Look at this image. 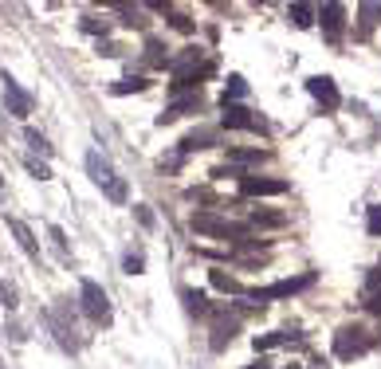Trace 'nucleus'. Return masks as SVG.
<instances>
[{"mask_svg": "<svg viewBox=\"0 0 381 369\" xmlns=\"http://www.w3.org/2000/svg\"><path fill=\"white\" fill-rule=\"evenodd\" d=\"M87 173H91V181H95V184H102V189H107L110 201H118V205H122V201L130 196V193H126V181H122V177L114 173V165H110L98 150H91V153H87Z\"/></svg>", "mask_w": 381, "mask_h": 369, "instance_id": "nucleus-1", "label": "nucleus"}, {"mask_svg": "<svg viewBox=\"0 0 381 369\" xmlns=\"http://www.w3.org/2000/svg\"><path fill=\"white\" fill-rule=\"evenodd\" d=\"M370 346H373V334L361 330V326H342V330L334 334V358H342V361L361 358Z\"/></svg>", "mask_w": 381, "mask_h": 369, "instance_id": "nucleus-2", "label": "nucleus"}, {"mask_svg": "<svg viewBox=\"0 0 381 369\" xmlns=\"http://www.w3.org/2000/svg\"><path fill=\"white\" fill-rule=\"evenodd\" d=\"M311 283H315V272L295 275V279H279V283H272V287H256V291H248V299H251L256 306H263L267 299H291V295L306 291Z\"/></svg>", "mask_w": 381, "mask_h": 369, "instance_id": "nucleus-3", "label": "nucleus"}, {"mask_svg": "<svg viewBox=\"0 0 381 369\" xmlns=\"http://www.w3.org/2000/svg\"><path fill=\"white\" fill-rule=\"evenodd\" d=\"M79 299H83V315H87L91 322H98V326L110 322V299H107V291H102L95 279L79 283Z\"/></svg>", "mask_w": 381, "mask_h": 369, "instance_id": "nucleus-4", "label": "nucleus"}, {"mask_svg": "<svg viewBox=\"0 0 381 369\" xmlns=\"http://www.w3.org/2000/svg\"><path fill=\"white\" fill-rule=\"evenodd\" d=\"M193 232H201V236H217V240H240V236H244L236 224L212 217V212H196V217H193Z\"/></svg>", "mask_w": 381, "mask_h": 369, "instance_id": "nucleus-5", "label": "nucleus"}, {"mask_svg": "<svg viewBox=\"0 0 381 369\" xmlns=\"http://www.w3.org/2000/svg\"><path fill=\"white\" fill-rule=\"evenodd\" d=\"M220 122H224V130H267V122H263L260 114H251L248 107H236V102L224 107Z\"/></svg>", "mask_w": 381, "mask_h": 369, "instance_id": "nucleus-6", "label": "nucleus"}, {"mask_svg": "<svg viewBox=\"0 0 381 369\" xmlns=\"http://www.w3.org/2000/svg\"><path fill=\"white\" fill-rule=\"evenodd\" d=\"M4 110H8L12 118H28V114H32V95H28L12 75H4Z\"/></svg>", "mask_w": 381, "mask_h": 369, "instance_id": "nucleus-7", "label": "nucleus"}, {"mask_svg": "<svg viewBox=\"0 0 381 369\" xmlns=\"http://www.w3.org/2000/svg\"><path fill=\"white\" fill-rule=\"evenodd\" d=\"M240 193H244V196H279V193H287V181H272V177H244V181H240Z\"/></svg>", "mask_w": 381, "mask_h": 369, "instance_id": "nucleus-8", "label": "nucleus"}, {"mask_svg": "<svg viewBox=\"0 0 381 369\" xmlns=\"http://www.w3.org/2000/svg\"><path fill=\"white\" fill-rule=\"evenodd\" d=\"M306 91H311V95H315V98H318V102H322L327 110H334L338 102H342V98H338L334 79H330V75H311V79H306Z\"/></svg>", "mask_w": 381, "mask_h": 369, "instance_id": "nucleus-9", "label": "nucleus"}, {"mask_svg": "<svg viewBox=\"0 0 381 369\" xmlns=\"http://www.w3.org/2000/svg\"><path fill=\"white\" fill-rule=\"evenodd\" d=\"M240 322L236 318H228V311H217V326H212V350H224L236 338Z\"/></svg>", "mask_w": 381, "mask_h": 369, "instance_id": "nucleus-10", "label": "nucleus"}, {"mask_svg": "<svg viewBox=\"0 0 381 369\" xmlns=\"http://www.w3.org/2000/svg\"><path fill=\"white\" fill-rule=\"evenodd\" d=\"M318 20H322V28H327L330 40H338V36H342V24H346V8H342V4H322Z\"/></svg>", "mask_w": 381, "mask_h": 369, "instance_id": "nucleus-11", "label": "nucleus"}, {"mask_svg": "<svg viewBox=\"0 0 381 369\" xmlns=\"http://www.w3.org/2000/svg\"><path fill=\"white\" fill-rule=\"evenodd\" d=\"M8 228H12V236L20 240V248L28 251V260H36V263H40V244H36L32 228H28L24 220H16V217H8Z\"/></svg>", "mask_w": 381, "mask_h": 369, "instance_id": "nucleus-12", "label": "nucleus"}, {"mask_svg": "<svg viewBox=\"0 0 381 369\" xmlns=\"http://www.w3.org/2000/svg\"><path fill=\"white\" fill-rule=\"evenodd\" d=\"M150 87L142 75H126V79H118V83H110V95H142V91Z\"/></svg>", "mask_w": 381, "mask_h": 369, "instance_id": "nucleus-13", "label": "nucleus"}, {"mask_svg": "<svg viewBox=\"0 0 381 369\" xmlns=\"http://www.w3.org/2000/svg\"><path fill=\"white\" fill-rule=\"evenodd\" d=\"M208 279H212V287H217V291H224V295H248V287H244V283L232 279V275H224V272H212Z\"/></svg>", "mask_w": 381, "mask_h": 369, "instance_id": "nucleus-14", "label": "nucleus"}, {"mask_svg": "<svg viewBox=\"0 0 381 369\" xmlns=\"http://www.w3.org/2000/svg\"><path fill=\"white\" fill-rule=\"evenodd\" d=\"M146 63H150V67H165V63H169V52H165L162 40H146ZM169 67H173V63H169Z\"/></svg>", "mask_w": 381, "mask_h": 369, "instance_id": "nucleus-15", "label": "nucleus"}, {"mask_svg": "<svg viewBox=\"0 0 381 369\" xmlns=\"http://www.w3.org/2000/svg\"><path fill=\"white\" fill-rule=\"evenodd\" d=\"M181 299H185L189 315H205V311H208V299H205V291H193V287H185V291H181Z\"/></svg>", "mask_w": 381, "mask_h": 369, "instance_id": "nucleus-16", "label": "nucleus"}, {"mask_svg": "<svg viewBox=\"0 0 381 369\" xmlns=\"http://www.w3.org/2000/svg\"><path fill=\"white\" fill-rule=\"evenodd\" d=\"M287 16L295 20V28H311V24H315V8H311V4H291Z\"/></svg>", "mask_w": 381, "mask_h": 369, "instance_id": "nucleus-17", "label": "nucleus"}, {"mask_svg": "<svg viewBox=\"0 0 381 369\" xmlns=\"http://www.w3.org/2000/svg\"><path fill=\"white\" fill-rule=\"evenodd\" d=\"M251 224H256V228H283L287 217L283 212H251Z\"/></svg>", "mask_w": 381, "mask_h": 369, "instance_id": "nucleus-18", "label": "nucleus"}, {"mask_svg": "<svg viewBox=\"0 0 381 369\" xmlns=\"http://www.w3.org/2000/svg\"><path fill=\"white\" fill-rule=\"evenodd\" d=\"M212 138H217V134H212V130H196V134H189V138H185V141H181V153H193V150H205V146H208V141H212Z\"/></svg>", "mask_w": 381, "mask_h": 369, "instance_id": "nucleus-19", "label": "nucleus"}, {"mask_svg": "<svg viewBox=\"0 0 381 369\" xmlns=\"http://www.w3.org/2000/svg\"><path fill=\"white\" fill-rule=\"evenodd\" d=\"M295 334H287V330H279V334H263L256 338V354H263V350H275V346H287Z\"/></svg>", "mask_w": 381, "mask_h": 369, "instance_id": "nucleus-20", "label": "nucleus"}, {"mask_svg": "<svg viewBox=\"0 0 381 369\" xmlns=\"http://www.w3.org/2000/svg\"><path fill=\"white\" fill-rule=\"evenodd\" d=\"M263 157H267L263 150H232V153H228L232 165H260Z\"/></svg>", "mask_w": 381, "mask_h": 369, "instance_id": "nucleus-21", "label": "nucleus"}, {"mask_svg": "<svg viewBox=\"0 0 381 369\" xmlns=\"http://www.w3.org/2000/svg\"><path fill=\"white\" fill-rule=\"evenodd\" d=\"M244 95H248V83H244L240 75H228V87H224V107H228L232 98H244Z\"/></svg>", "mask_w": 381, "mask_h": 369, "instance_id": "nucleus-22", "label": "nucleus"}, {"mask_svg": "<svg viewBox=\"0 0 381 369\" xmlns=\"http://www.w3.org/2000/svg\"><path fill=\"white\" fill-rule=\"evenodd\" d=\"M122 267H126V275H142V267H146L142 251H126V260H122Z\"/></svg>", "mask_w": 381, "mask_h": 369, "instance_id": "nucleus-23", "label": "nucleus"}, {"mask_svg": "<svg viewBox=\"0 0 381 369\" xmlns=\"http://www.w3.org/2000/svg\"><path fill=\"white\" fill-rule=\"evenodd\" d=\"M24 169H28L36 181H47V177H52V169H47L44 162H36V157H24Z\"/></svg>", "mask_w": 381, "mask_h": 369, "instance_id": "nucleus-24", "label": "nucleus"}, {"mask_svg": "<svg viewBox=\"0 0 381 369\" xmlns=\"http://www.w3.org/2000/svg\"><path fill=\"white\" fill-rule=\"evenodd\" d=\"M16 299H20V295H16V287H12V283H0V303H4V311H16Z\"/></svg>", "mask_w": 381, "mask_h": 369, "instance_id": "nucleus-25", "label": "nucleus"}, {"mask_svg": "<svg viewBox=\"0 0 381 369\" xmlns=\"http://www.w3.org/2000/svg\"><path fill=\"white\" fill-rule=\"evenodd\" d=\"M24 138H28V146L32 150H40V153H52V146H47V138L40 130H24Z\"/></svg>", "mask_w": 381, "mask_h": 369, "instance_id": "nucleus-26", "label": "nucleus"}, {"mask_svg": "<svg viewBox=\"0 0 381 369\" xmlns=\"http://www.w3.org/2000/svg\"><path fill=\"white\" fill-rule=\"evenodd\" d=\"M366 228H370L373 236H381V205H370V212H366Z\"/></svg>", "mask_w": 381, "mask_h": 369, "instance_id": "nucleus-27", "label": "nucleus"}, {"mask_svg": "<svg viewBox=\"0 0 381 369\" xmlns=\"http://www.w3.org/2000/svg\"><path fill=\"white\" fill-rule=\"evenodd\" d=\"M47 236H52L55 251H59V256L67 260V236H63V228H55V224H52V228H47Z\"/></svg>", "mask_w": 381, "mask_h": 369, "instance_id": "nucleus-28", "label": "nucleus"}, {"mask_svg": "<svg viewBox=\"0 0 381 369\" xmlns=\"http://www.w3.org/2000/svg\"><path fill=\"white\" fill-rule=\"evenodd\" d=\"M370 295H381V267L370 272V279H366V299H370Z\"/></svg>", "mask_w": 381, "mask_h": 369, "instance_id": "nucleus-29", "label": "nucleus"}, {"mask_svg": "<svg viewBox=\"0 0 381 369\" xmlns=\"http://www.w3.org/2000/svg\"><path fill=\"white\" fill-rule=\"evenodd\" d=\"M173 28L177 32H193V20H189L185 12H173Z\"/></svg>", "mask_w": 381, "mask_h": 369, "instance_id": "nucleus-30", "label": "nucleus"}, {"mask_svg": "<svg viewBox=\"0 0 381 369\" xmlns=\"http://www.w3.org/2000/svg\"><path fill=\"white\" fill-rule=\"evenodd\" d=\"M134 208H138V220H142L146 228H153V212H150V208H146V205H134Z\"/></svg>", "mask_w": 381, "mask_h": 369, "instance_id": "nucleus-31", "label": "nucleus"}, {"mask_svg": "<svg viewBox=\"0 0 381 369\" xmlns=\"http://www.w3.org/2000/svg\"><path fill=\"white\" fill-rule=\"evenodd\" d=\"M366 311L381 318V295H370V299H366Z\"/></svg>", "mask_w": 381, "mask_h": 369, "instance_id": "nucleus-32", "label": "nucleus"}, {"mask_svg": "<svg viewBox=\"0 0 381 369\" xmlns=\"http://www.w3.org/2000/svg\"><path fill=\"white\" fill-rule=\"evenodd\" d=\"M248 369H267V366H263V361H260V366H248Z\"/></svg>", "mask_w": 381, "mask_h": 369, "instance_id": "nucleus-33", "label": "nucleus"}, {"mask_svg": "<svg viewBox=\"0 0 381 369\" xmlns=\"http://www.w3.org/2000/svg\"><path fill=\"white\" fill-rule=\"evenodd\" d=\"M287 369H299V366H287Z\"/></svg>", "mask_w": 381, "mask_h": 369, "instance_id": "nucleus-34", "label": "nucleus"}, {"mask_svg": "<svg viewBox=\"0 0 381 369\" xmlns=\"http://www.w3.org/2000/svg\"><path fill=\"white\" fill-rule=\"evenodd\" d=\"M0 189H4V181H0Z\"/></svg>", "mask_w": 381, "mask_h": 369, "instance_id": "nucleus-35", "label": "nucleus"}]
</instances>
